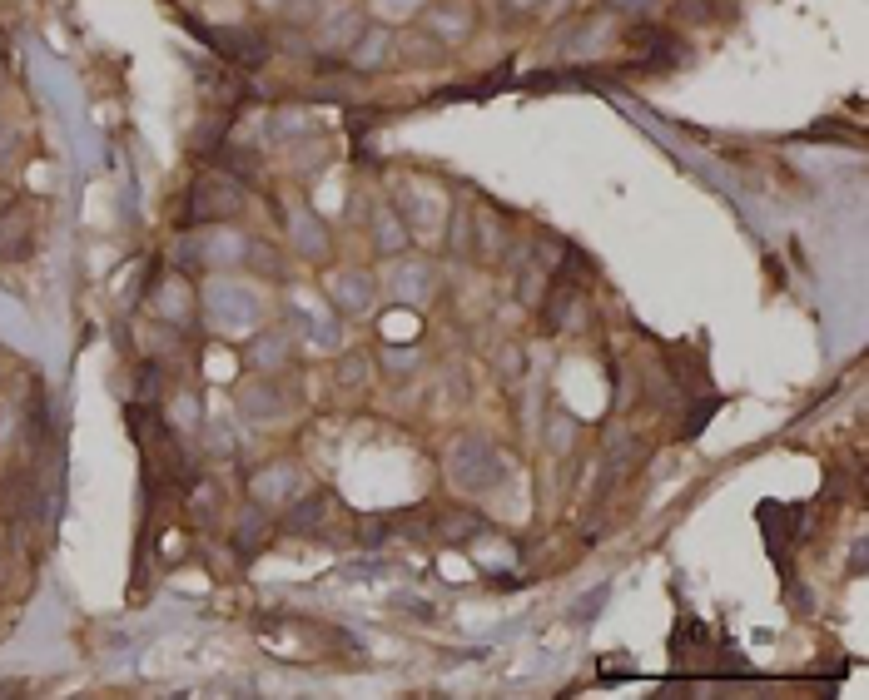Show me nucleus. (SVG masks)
<instances>
[{"label":"nucleus","mask_w":869,"mask_h":700,"mask_svg":"<svg viewBox=\"0 0 869 700\" xmlns=\"http://www.w3.org/2000/svg\"><path fill=\"white\" fill-rule=\"evenodd\" d=\"M333 492H303V502H293L289 512L279 517V532L289 537H318L328 522H333Z\"/></svg>","instance_id":"f257e3e1"},{"label":"nucleus","mask_w":869,"mask_h":700,"mask_svg":"<svg viewBox=\"0 0 869 700\" xmlns=\"http://www.w3.org/2000/svg\"><path fill=\"white\" fill-rule=\"evenodd\" d=\"M30 512H35V482L25 472H10L0 482V517L5 522H25Z\"/></svg>","instance_id":"f03ea898"},{"label":"nucleus","mask_w":869,"mask_h":700,"mask_svg":"<svg viewBox=\"0 0 869 700\" xmlns=\"http://www.w3.org/2000/svg\"><path fill=\"white\" fill-rule=\"evenodd\" d=\"M20 254H30V224L20 209H10L0 219V259H20Z\"/></svg>","instance_id":"7ed1b4c3"},{"label":"nucleus","mask_w":869,"mask_h":700,"mask_svg":"<svg viewBox=\"0 0 869 700\" xmlns=\"http://www.w3.org/2000/svg\"><path fill=\"white\" fill-rule=\"evenodd\" d=\"M269 532H274V517H264L259 507H244L239 532H234V547H239V552H254V542H264Z\"/></svg>","instance_id":"20e7f679"},{"label":"nucleus","mask_w":869,"mask_h":700,"mask_svg":"<svg viewBox=\"0 0 869 700\" xmlns=\"http://www.w3.org/2000/svg\"><path fill=\"white\" fill-rule=\"evenodd\" d=\"M482 532H487V522L472 517V512H452V517L437 522V537L442 542H467V537H482Z\"/></svg>","instance_id":"39448f33"},{"label":"nucleus","mask_w":869,"mask_h":700,"mask_svg":"<svg viewBox=\"0 0 869 700\" xmlns=\"http://www.w3.org/2000/svg\"><path fill=\"white\" fill-rule=\"evenodd\" d=\"M428 25H442V35L437 40H447V45H457L462 35H467V10H457V5H437V10H428Z\"/></svg>","instance_id":"423d86ee"},{"label":"nucleus","mask_w":869,"mask_h":700,"mask_svg":"<svg viewBox=\"0 0 869 700\" xmlns=\"http://www.w3.org/2000/svg\"><path fill=\"white\" fill-rule=\"evenodd\" d=\"M403 244H408V239H403V224L393 229V214L383 209V214H378V249H383V254H393V249H403Z\"/></svg>","instance_id":"0eeeda50"},{"label":"nucleus","mask_w":869,"mask_h":700,"mask_svg":"<svg viewBox=\"0 0 869 700\" xmlns=\"http://www.w3.org/2000/svg\"><path fill=\"white\" fill-rule=\"evenodd\" d=\"M611 10H621V15H646L651 0H611Z\"/></svg>","instance_id":"6e6552de"},{"label":"nucleus","mask_w":869,"mask_h":700,"mask_svg":"<svg viewBox=\"0 0 869 700\" xmlns=\"http://www.w3.org/2000/svg\"><path fill=\"white\" fill-rule=\"evenodd\" d=\"M507 5H512L517 15H537V10H542V0H507Z\"/></svg>","instance_id":"1a4fd4ad"}]
</instances>
